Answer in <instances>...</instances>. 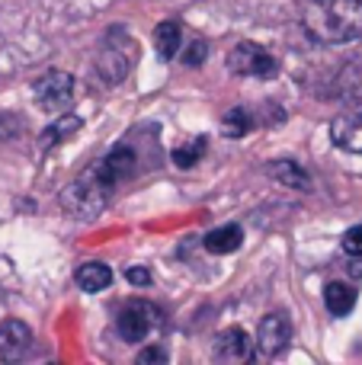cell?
<instances>
[{
    "mask_svg": "<svg viewBox=\"0 0 362 365\" xmlns=\"http://www.w3.org/2000/svg\"><path fill=\"white\" fill-rule=\"evenodd\" d=\"M308 38L321 45H350L362 38V0H308L301 10Z\"/></svg>",
    "mask_w": 362,
    "mask_h": 365,
    "instance_id": "obj_1",
    "label": "cell"
},
{
    "mask_svg": "<svg viewBox=\"0 0 362 365\" xmlns=\"http://www.w3.org/2000/svg\"><path fill=\"white\" fill-rule=\"evenodd\" d=\"M115 186H119V180L113 177L106 160L100 158L90 167H83V170L68 182V189L61 192V205H64V212H71L74 218L90 221L106 208V202L113 199Z\"/></svg>",
    "mask_w": 362,
    "mask_h": 365,
    "instance_id": "obj_2",
    "label": "cell"
},
{
    "mask_svg": "<svg viewBox=\"0 0 362 365\" xmlns=\"http://www.w3.org/2000/svg\"><path fill=\"white\" fill-rule=\"evenodd\" d=\"M135 58H138V42L122 26H109L106 36L100 38V48H96V58H93L96 81L103 87L122 83L128 77V71H132Z\"/></svg>",
    "mask_w": 362,
    "mask_h": 365,
    "instance_id": "obj_3",
    "label": "cell"
},
{
    "mask_svg": "<svg viewBox=\"0 0 362 365\" xmlns=\"http://www.w3.org/2000/svg\"><path fill=\"white\" fill-rule=\"evenodd\" d=\"M74 93H77V83L68 71H45V74L32 83V100H36V106L51 115L71 109Z\"/></svg>",
    "mask_w": 362,
    "mask_h": 365,
    "instance_id": "obj_4",
    "label": "cell"
},
{
    "mask_svg": "<svg viewBox=\"0 0 362 365\" xmlns=\"http://www.w3.org/2000/svg\"><path fill=\"white\" fill-rule=\"evenodd\" d=\"M157 324H160L157 304L145 302V298H132V302H125L119 308V314H115V330H119V336L125 343H141Z\"/></svg>",
    "mask_w": 362,
    "mask_h": 365,
    "instance_id": "obj_5",
    "label": "cell"
},
{
    "mask_svg": "<svg viewBox=\"0 0 362 365\" xmlns=\"http://www.w3.org/2000/svg\"><path fill=\"white\" fill-rule=\"evenodd\" d=\"M228 71L237 77H260V81H267V77H276L279 64H276V58L269 55L263 45L237 42L234 48L228 51Z\"/></svg>",
    "mask_w": 362,
    "mask_h": 365,
    "instance_id": "obj_6",
    "label": "cell"
},
{
    "mask_svg": "<svg viewBox=\"0 0 362 365\" xmlns=\"http://www.w3.org/2000/svg\"><path fill=\"white\" fill-rule=\"evenodd\" d=\"M289 340H292V321H289L286 314H279V311L267 314L260 321V327H257V349H260V356H267V359L279 356L282 349L289 346Z\"/></svg>",
    "mask_w": 362,
    "mask_h": 365,
    "instance_id": "obj_7",
    "label": "cell"
},
{
    "mask_svg": "<svg viewBox=\"0 0 362 365\" xmlns=\"http://www.w3.org/2000/svg\"><path fill=\"white\" fill-rule=\"evenodd\" d=\"M331 138L337 148L350 154H362V106L353 113H340L331 122Z\"/></svg>",
    "mask_w": 362,
    "mask_h": 365,
    "instance_id": "obj_8",
    "label": "cell"
},
{
    "mask_svg": "<svg viewBox=\"0 0 362 365\" xmlns=\"http://www.w3.org/2000/svg\"><path fill=\"white\" fill-rule=\"evenodd\" d=\"M32 346V330L23 321H4L0 324V359L13 362L19 356H26V349Z\"/></svg>",
    "mask_w": 362,
    "mask_h": 365,
    "instance_id": "obj_9",
    "label": "cell"
},
{
    "mask_svg": "<svg viewBox=\"0 0 362 365\" xmlns=\"http://www.w3.org/2000/svg\"><path fill=\"white\" fill-rule=\"evenodd\" d=\"M212 356L218 362H244L250 359V340L241 327H228L215 336V346H212Z\"/></svg>",
    "mask_w": 362,
    "mask_h": 365,
    "instance_id": "obj_10",
    "label": "cell"
},
{
    "mask_svg": "<svg viewBox=\"0 0 362 365\" xmlns=\"http://www.w3.org/2000/svg\"><path fill=\"white\" fill-rule=\"evenodd\" d=\"M81 128H83L81 115H74V113H68V109H64V113H58L55 122H51V125L38 135V148H42V151H51V148L64 145L68 138H74Z\"/></svg>",
    "mask_w": 362,
    "mask_h": 365,
    "instance_id": "obj_11",
    "label": "cell"
},
{
    "mask_svg": "<svg viewBox=\"0 0 362 365\" xmlns=\"http://www.w3.org/2000/svg\"><path fill=\"white\" fill-rule=\"evenodd\" d=\"M267 173L273 177L279 186H289V189H311V177H308V170L299 164V160H292V158H279V160H273V164L267 167Z\"/></svg>",
    "mask_w": 362,
    "mask_h": 365,
    "instance_id": "obj_12",
    "label": "cell"
},
{
    "mask_svg": "<svg viewBox=\"0 0 362 365\" xmlns=\"http://www.w3.org/2000/svg\"><path fill=\"white\" fill-rule=\"evenodd\" d=\"M241 244H244L241 225H222V227H215V231H209L202 237V247L209 253H215V257H224V253L241 250Z\"/></svg>",
    "mask_w": 362,
    "mask_h": 365,
    "instance_id": "obj_13",
    "label": "cell"
},
{
    "mask_svg": "<svg viewBox=\"0 0 362 365\" xmlns=\"http://www.w3.org/2000/svg\"><path fill=\"white\" fill-rule=\"evenodd\" d=\"M74 282H77V289H81V292L96 295V292H103V289H109V285H113V269H109L106 263H96V259H93V263L77 266Z\"/></svg>",
    "mask_w": 362,
    "mask_h": 365,
    "instance_id": "obj_14",
    "label": "cell"
},
{
    "mask_svg": "<svg viewBox=\"0 0 362 365\" xmlns=\"http://www.w3.org/2000/svg\"><path fill=\"white\" fill-rule=\"evenodd\" d=\"M180 45H183V29H180V23L167 19V23L154 26V48H157L160 61H173Z\"/></svg>",
    "mask_w": 362,
    "mask_h": 365,
    "instance_id": "obj_15",
    "label": "cell"
},
{
    "mask_svg": "<svg viewBox=\"0 0 362 365\" xmlns=\"http://www.w3.org/2000/svg\"><path fill=\"white\" fill-rule=\"evenodd\" d=\"M324 304L333 317H346L356 308V289L346 282H327L324 289Z\"/></svg>",
    "mask_w": 362,
    "mask_h": 365,
    "instance_id": "obj_16",
    "label": "cell"
},
{
    "mask_svg": "<svg viewBox=\"0 0 362 365\" xmlns=\"http://www.w3.org/2000/svg\"><path fill=\"white\" fill-rule=\"evenodd\" d=\"M205 151H209V135H192L190 141L173 148V164H177L180 170H190V167H196L199 160L205 158Z\"/></svg>",
    "mask_w": 362,
    "mask_h": 365,
    "instance_id": "obj_17",
    "label": "cell"
},
{
    "mask_svg": "<svg viewBox=\"0 0 362 365\" xmlns=\"http://www.w3.org/2000/svg\"><path fill=\"white\" fill-rule=\"evenodd\" d=\"M103 160H106V167L113 170V177L122 182V180H128L135 173V160H138V158H135V148L132 145H115Z\"/></svg>",
    "mask_w": 362,
    "mask_h": 365,
    "instance_id": "obj_18",
    "label": "cell"
},
{
    "mask_svg": "<svg viewBox=\"0 0 362 365\" xmlns=\"http://www.w3.org/2000/svg\"><path fill=\"white\" fill-rule=\"evenodd\" d=\"M254 128V115L244 106H231L228 113L222 115V135L224 138H244V135Z\"/></svg>",
    "mask_w": 362,
    "mask_h": 365,
    "instance_id": "obj_19",
    "label": "cell"
},
{
    "mask_svg": "<svg viewBox=\"0 0 362 365\" xmlns=\"http://www.w3.org/2000/svg\"><path fill=\"white\" fill-rule=\"evenodd\" d=\"M205 55H209V45H205L202 38H196V42H192L190 48L183 51V61L190 64V68H199V64L205 61Z\"/></svg>",
    "mask_w": 362,
    "mask_h": 365,
    "instance_id": "obj_20",
    "label": "cell"
},
{
    "mask_svg": "<svg viewBox=\"0 0 362 365\" xmlns=\"http://www.w3.org/2000/svg\"><path fill=\"white\" fill-rule=\"evenodd\" d=\"M23 132V119L13 113H0V138H13Z\"/></svg>",
    "mask_w": 362,
    "mask_h": 365,
    "instance_id": "obj_21",
    "label": "cell"
},
{
    "mask_svg": "<svg viewBox=\"0 0 362 365\" xmlns=\"http://www.w3.org/2000/svg\"><path fill=\"white\" fill-rule=\"evenodd\" d=\"M343 253L350 257V253H362V225L350 227V231L343 234Z\"/></svg>",
    "mask_w": 362,
    "mask_h": 365,
    "instance_id": "obj_22",
    "label": "cell"
},
{
    "mask_svg": "<svg viewBox=\"0 0 362 365\" xmlns=\"http://www.w3.org/2000/svg\"><path fill=\"white\" fill-rule=\"evenodd\" d=\"M125 279L132 285H141V289H145V285H151V269H145V266H128L125 269Z\"/></svg>",
    "mask_w": 362,
    "mask_h": 365,
    "instance_id": "obj_23",
    "label": "cell"
},
{
    "mask_svg": "<svg viewBox=\"0 0 362 365\" xmlns=\"http://www.w3.org/2000/svg\"><path fill=\"white\" fill-rule=\"evenodd\" d=\"M151 362H167V353L160 346H151L138 356V365H151Z\"/></svg>",
    "mask_w": 362,
    "mask_h": 365,
    "instance_id": "obj_24",
    "label": "cell"
},
{
    "mask_svg": "<svg viewBox=\"0 0 362 365\" xmlns=\"http://www.w3.org/2000/svg\"><path fill=\"white\" fill-rule=\"evenodd\" d=\"M353 279H362V253H350V263H346Z\"/></svg>",
    "mask_w": 362,
    "mask_h": 365,
    "instance_id": "obj_25",
    "label": "cell"
}]
</instances>
